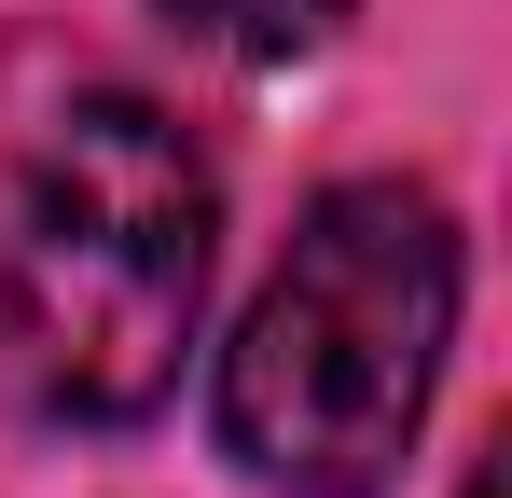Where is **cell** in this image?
<instances>
[{"instance_id": "6da1fadb", "label": "cell", "mask_w": 512, "mask_h": 498, "mask_svg": "<svg viewBox=\"0 0 512 498\" xmlns=\"http://www.w3.org/2000/svg\"><path fill=\"white\" fill-rule=\"evenodd\" d=\"M222 194L139 83H84L42 111L0 208V374L70 429H125L180 388V346L208 305Z\"/></svg>"}, {"instance_id": "7a4b0ae2", "label": "cell", "mask_w": 512, "mask_h": 498, "mask_svg": "<svg viewBox=\"0 0 512 498\" xmlns=\"http://www.w3.org/2000/svg\"><path fill=\"white\" fill-rule=\"evenodd\" d=\"M457 346V222L416 180H333L222 346V443L277 498H374Z\"/></svg>"}, {"instance_id": "3957f363", "label": "cell", "mask_w": 512, "mask_h": 498, "mask_svg": "<svg viewBox=\"0 0 512 498\" xmlns=\"http://www.w3.org/2000/svg\"><path fill=\"white\" fill-rule=\"evenodd\" d=\"M180 42H208V56H250V70H277V56H319L360 0H153Z\"/></svg>"}, {"instance_id": "277c9868", "label": "cell", "mask_w": 512, "mask_h": 498, "mask_svg": "<svg viewBox=\"0 0 512 498\" xmlns=\"http://www.w3.org/2000/svg\"><path fill=\"white\" fill-rule=\"evenodd\" d=\"M471 498H499V457H471Z\"/></svg>"}]
</instances>
